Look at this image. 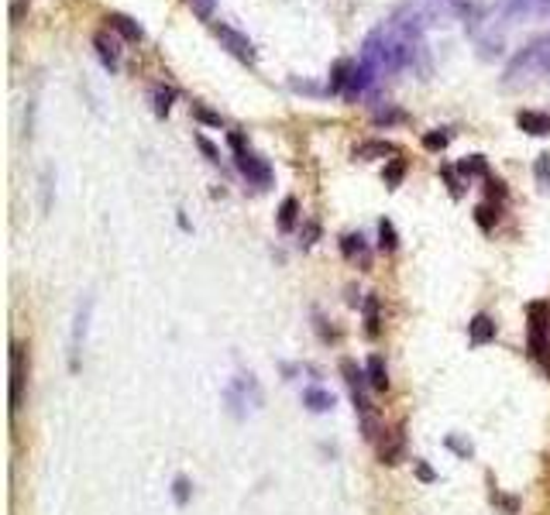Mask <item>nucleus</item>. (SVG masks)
I'll use <instances>...</instances> for the list:
<instances>
[{"label":"nucleus","instance_id":"f8f14e48","mask_svg":"<svg viewBox=\"0 0 550 515\" xmlns=\"http://www.w3.org/2000/svg\"><path fill=\"white\" fill-rule=\"evenodd\" d=\"M399 454H403V426H395V430H389V433L382 437V443H379V461L395 464L399 461Z\"/></svg>","mask_w":550,"mask_h":515},{"label":"nucleus","instance_id":"7c9ffc66","mask_svg":"<svg viewBox=\"0 0 550 515\" xmlns=\"http://www.w3.org/2000/svg\"><path fill=\"white\" fill-rule=\"evenodd\" d=\"M502 7H506L509 18H520V14L530 11V0H502Z\"/></svg>","mask_w":550,"mask_h":515},{"label":"nucleus","instance_id":"4be33fe9","mask_svg":"<svg viewBox=\"0 0 550 515\" xmlns=\"http://www.w3.org/2000/svg\"><path fill=\"white\" fill-rule=\"evenodd\" d=\"M379 244H382L386 251H395V244H399V237H395L393 220H379Z\"/></svg>","mask_w":550,"mask_h":515},{"label":"nucleus","instance_id":"dca6fc26","mask_svg":"<svg viewBox=\"0 0 550 515\" xmlns=\"http://www.w3.org/2000/svg\"><path fill=\"white\" fill-rule=\"evenodd\" d=\"M355 66H358V62H351V59L334 62V69H331V93H344V90H347V79L355 73Z\"/></svg>","mask_w":550,"mask_h":515},{"label":"nucleus","instance_id":"1a4fd4ad","mask_svg":"<svg viewBox=\"0 0 550 515\" xmlns=\"http://www.w3.org/2000/svg\"><path fill=\"white\" fill-rule=\"evenodd\" d=\"M371 83H375V69H371V66H365V62H358V66H355V73H351V79H347V90H344V97H347V100H355L358 93H365Z\"/></svg>","mask_w":550,"mask_h":515},{"label":"nucleus","instance_id":"6e6552de","mask_svg":"<svg viewBox=\"0 0 550 515\" xmlns=\"http://www.w3.org/2000/svg\"><path fill=\"white\" fill-rule=\"evenodd\" d=\"M516 128L533 134V138H547L550 134V114H540V110H520L516 114Z\"/></svg>","mask_w":550,"mask_h":515},{"label":"nucleus","instance_id":"c9c22d12","mask_svg":"<svg viewBox=\"0 0 550 515\" xmlns=\"http://www.w3.org/2000/svg\"><path fill=\"white\" fill-rule=\"evenodd\" d=\"M316 237H320V227H316V224H307V234H303V248H310Z\"/></svg>","mask_w":550,"mask_h":515},{"label":"nucleus","instance_id":"9d476101","mask_svg":"<svg viewBox=\"0 0 550 515\" xmlns=\"http://www.w3.org/2000/svg\"><path fill=\"white\" fill-rule=\"evenodd\" d=\"M341 255L347 261H358L362 268H368V244L362 234H344L341 237Z\"/></svg>","mask_w":550,"mask_h":515},{"label":"nucleus","instance_id":"393cba45","mask_svg":"<svg viewBox=\"0 0 550 515\" xmlns=\"http://www.w3.org/2000/svg\"><path fill=\"white\" fill-rule=\"evenodd\" d=\"M403 176H406V162H403V158H393V162H389V169H386V186L395 189V186L403 182Z\"/></svg>","mask_w":550,"mask_h":515},{"label":"nucleus","instance_id":"e433bc0d","mask_svg":"<svg viewBox=\"0 0 550 515\" xmlns=\"http://www.w3.org/2000/svg\"><path fill=\"white\" fill-rule=\"evenodd\" d=\"M417 474H419V481H434V478H437V474H434L423 461H417Z\"/></svg>","mask_w":550,"mask_h":515},{"label":"nucleus","instance_id":"f704fd0d","mask_svg":"<svg viewBox=\"0 0 550 515\" xmlns=\"http://www.w3.org/2000/svg\"><path fill=\"white\" fill-rule=\"evenodd\" d=\"M196 145H200V152L207 154L210 162H220V158H217V148H213V145H210L207 138H203V134H200V138H196Z\"/></svg>","mask_w":550,"mask_h":515},{"label":"nucleus","instance_id":"f3484780","mask_svg":"<svg viewBox=\"0 0 550 515\" xmlns=\"http://www.w3.org/2000/svg\"><path fill=\"white\" fill-rule=\"evenodd\" d=\"M296 220H299V203H296L292 196H286V200L279 203V231L289 234L296 227Z\"/></svg>","mask_w":550,"mask_h":515},{"label":"nucleus","instance_id":"2f4dec72","mask_svg":"<svg viewBox=\"0 0 550 515\" xmlns=\"http://www.w3.org/2000/svg\"><path fill=\"white\" fill-rule=\"evenodd\" d=\"M447 447L454 450V454H461V457H472V443H465V440H458V437H447Z\"/></svg>","mask_w":550,"mask_h":515},{"label":"nucleus","instance_id":"b1692460","mask_svg":"<svg viewBox=\"0 0 550 515\" xmlns=\"http://www.w3.org/2000/svg\"><path fill=\"white\" fill-rule=\"evenodd\" d=\"M193 117L200 121V124H210V128H220L224 121H220V114H213L210 107H203V103H193Z\"/></svg>","mask_w":550,"mask_h":515},{"label":"nucleus","instance_id":"bb28decb","mask_svg":"<svg viewBox=\"0 0 550 515\" xmlns=\"http://www.w3.org/2000/svg\"><path fill=\"white\" fill-rule=\"evenodd\" d=\"M450 4V11L458 14V18H465V25L474 21V0H447Z\"/></svg>","mask_w":550,"mask_h":515},{"label":"nucleus","instance_id":"f257e3e1","mask_svg":"<svg viewBox=\"0 0 550 515\" xmlns=\"http://www.w3.org/2000/svg\"><path fill=\"white\" fill-rule=\"evenodd\" d=\"M224 406H227V412H231L235 419H244L248 412L262 409L265 392H262V385H259V378H255L251 371H237L235 378L227 382V388H224Z\"/></svg>","mask_w":550,"mask_h":515},{"label":"nucleus","instance_id":"2eb2a0df","mask_svg":"<svg viewBox=\"0 0 550 515\" xmlns=\"http://www.w3.org/2000/svg\"><path fill=\"white\" fill-rule=\"evenodd\" d=\"M303 406L310 412H331L334 409V395L327 388H307L303 392Z\"/></svg>","mask_w":550,"mask_h":515},{"label":"nucleus","instance_id":"7ed1b4c3","mask_svg":"<svg viewBox=\"0 0 550 515\" xmlns=\"http://www.w3.org/2000/svg\"><path fill=\"white\" fill-rule=\"evenodd\" d=\"M28 385V347L25 344H11V412L21 409Z\"/></svg>","mask_w":550,"mask_h":515},{"label":"nucleus","instance_id":"a878e982","mask_svg":"<svg viewBox=\"0 0 550 515\" xmlns=\"http://www.w3.org/2000/svg\"><path fill=\"white\" fill-rule=\"evenodd\" d=\"M474 220H478L482 231H492V224L498 220V210H492V206H478V210H474Z\"/></svg>","mask_w":550,"mask_h":515},{"label":"nucleus","instance_id":"f03ea898","mask_svg":"<svg viewBox=\"0 0 550 515\" xmlns=\"http://www.w3.org/2000/svg\"><path fill=\"white\" fill-rule=\"evenodd\" d=\"M90 320H93V296H83L76 316H73V330H69V368H79V354H83V344L90 334Z\"/></svg>","mask_w":550,"mask_h":515},{"label":"nucleus","instance_id":"4468645a","mask_svg":"<svg viewBox=\"0 0 550 515\" xmlns=\"http://www.w3.org/2000/svg\"><path fill=\"white\" fill-rule=\"evenodd\" d=\"M365 371H368V385L375 388V392H386L389 388V368H386V360L379 358V354L368 358Z\"/></svg>","mask_w":550,"mask_h":515},{"label":"nucleus","instance_id":"5701e85b","mask_svg":"<svg viewBox=\"0 0 550 515\" xmlns=\"http://www.w3.org/2000/svg\"><path fill=\"white\" fill-rule=\"evenodd\" d=\"M365 334L368 337L379 334V299H375V296L365 299Z\"/></svg>","mask_w":550,"mask_h":515},{"label":"nucleus","instance_id":"412c9836","mask_svg":"<svg viewBox=\"0 0 550 515\" xmlns=\"http://www.w3.org/2000/svg\"><path fill=\"white\" fill-rule=\"evenodd\" d=\"M533 176L540 182V189H550V154H537V162H533Z\"/></svg>","mask_w":550,"mask_h":515},{"label":"nucleus","instance_id":"aec40b11","mask_svg":"<svg viewBox=\"0 0 550 515\" xmlns=\"http://www.w3.org/2000/svg\"><path fill=\"white\" fill-rule=\"evenodd\" d=\"M447 141H450L447 131H426V134H423V148H426V152H444Z\"/></svg>","mask_w":550,"mask_h":515},{"label":"nucleus","instance_id":"72a5a7b5","mask_svg":"<svg viewBox=\"0 0 550 515\" xmlns=\"http://www.w3.org/2000/svg\"><path fill=\"white\" fill-rule=\"evenodd\" d=\"M25 7H28V0H14V4H11V25H21V21H25Z\"/></svg>","mask_w":550,"mask_h":515},{"label":"nucleus","instance_id":"423d86ee","mask_svg":"<svg viewBox=\"0 0 550 515\" xmlns=\"http://www.w3.org/2000/svg\"><path fill=\"white\" fill-rule=\"evenodd\" d=\"M93 49H97V59L104 62V69L117 73V66H121V45H117V38H110L107 31H97L93 35Z\"/></svg>","mask_w":550,"mask_h":515},{"label":"nucleus","instance_id":"6ab92c4d","mask_svg":"<svg viewBox=\"0 0 550 515\" xmlns=\"http://www.w3.org/2000/svg\"><path fill=\"white\" fill-rule=\"evenodd\" d=\"M172 100H176V90H172V86H155V93H152V103H155V114H158V117H165V114L172 110Z\"/></svg>","mask_w":550,"mask_h":515},{"label":"nucleus","instance_id":"0eeeda50","mask_svg":"<svg viewBox=\"0 0 550 515\" xmlns=\"http://www.w3.org/2000/svg\"><path fill=\"white\" fill-rule=\"evenodd\" d=\"M468 340H472L474 347L492 344V340H496V320H492L489 313H478V316H472V323H468Z\"/></svg>","mask_w":550,"mask_h":515},{"label":"nucleus","instance_id":"ddd939ff","mask_svg":"<svg viewBox=\"0 0 550 515\" xmlns=\"http://www.w3.org/2000/svg\"><path fill=\"white\" fill-rule=\"evenodd\" d=\"M458 176H465V179H492V176H489L485 154H468V158H461V162H458Z\"/></svg>","mask_w":550,"mask_h":515},{"label":"nucleus","instance_id":"cd10ccee","mask_svg":"<svg viewBox=\"0 0 550 515\" xmlns=\"http://www.w3.org/2000/svg\"><path fill=\"white\" fill-rule=\"evenodd\" d=\"M403 121H406L403 110H379V114H375V124H379V128H382V124H386V128H389V124H403Z\"/></svg>","mask_w":550,"mask_h":515},{"label":"nucleus","instance_id":"39448f33","mask_svg":"<svg viewBox=\"0 0 550 515\" xmlns=\"http://www.w3.org/2000/svg\"><path fill=\"white\" fill-rule=\"evenodd\" d=\"M213 35L220 38V45L231 52L235 59H241V62H255V45H251L241 31H235V28H227V25H213Z\"/></svg>","mask_w":550,"mask_h":515},{"label":"nucleus","instance_id":"9b49d317","mask_svg":"<svg viewBox=\"0 0 550 515\" xmlns=\"http://www.w3.org/2000/svg\"><path fill=\"white\" fill-rule=\"evenodd\" d=\"M107 25L114 28L124 42H141L145 38V31H141V25L134 21V18H128V14H107Z\"/></svg>","mask_w":550,"mask_h":515},{"label":"nucleus","instance_id":"20e7f679","mask_svg":"<svg viewBox=\"0 0 550 515\" xmlns=\"http://www.w3.org/2000/svg\"><path fill=\"white\" fill-rule=\"evenodd\" d=\"M235 165L248 182H255V186H272V165L265 162L262 154L241 148V152H235Z\"/></svg>","mask_w":550,"mask_h":515},{"label":"nucleus","instance_id":"c756f323","mask_svg":"<svg viewBox=\"0 0 550 515\" xmlns=\"http://www.w3.org/2000/svg\"><path fill=\"white\" fill-rule=\"evenodd\" d=\"M441 176L447 179V186H450V193H454V196H461V193H465V189H461V179H458V169L444 165V169H441Z\"/></svg>","mask_w":550,"mask_h":515},{"label":"nucleus","instance_id":"c85d7f7f","mask_svg":"<svg viewBox=\"0 0 550 515\" xmlns=\"http://www.w3.org/2000/svg\"><path fill=\"white\" fill-rule=\"evenodd\" d=\"M172 498H176V505H186V502H189V481H186V478H176V481H172Z\"/></svg>","mask_w":550,"mask_h":515},{"label":"nucleus","instance_id":"a211bd4d","mask_svg":"<svg viewBox=\"0 0 550 515\" xmlns=\"http://www.w3.org/2000/svg\"><path fill=\"white\" fill-rule=\"evenodd\" d=\"M386 154H395V145L389 141H365L355 148V158H386Z\"/></svg>","mask_w":550,"mask_h":515},{"label":"nucleus","instance_id":"473e14b6","mask_svg":"<svg viewBox=\"0 0 550 515\" xmlns=\"http://www.w3.org/2000/svg\"><path fill=\"white\" fill-rule=\"evenodd\" d=\"M189 4H193V11H196L203 21H210V14H213V4H217V0H189Z\"/></svg>","mask_w":550,"mask_h":515}]
</instances>
